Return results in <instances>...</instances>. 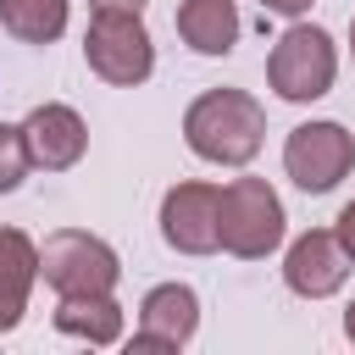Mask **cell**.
Returning a JSON list of instances; mask_svg holds the SVG:
<instances>
[{"instance_id":"cell-14","label":"cell","mask_w":355,"mask_h":355,"mask_svg":"<svg viewBox=\"0 0 355 355\" xmlns=\"http://www.w3.org/2000/svg\"><path fill=\"white\" fill-rule=\"evenodd\" d=\"M0 22L22 44H55L67 33V0H0Z\"/></svg>"},{"instance_id":"cell-3","label":"cell","mask_w":355,"mask_h":355,"mask_svg":"<svg viewBox=\"0 0 355 355\" xmlns=\"http://www.w3.org/2000/svg\"><path fill=\"white\" fill-rule=\"evenodd\" d=\"M333 78H338V50H333L327 28H316V22H294L266 55V83L277 89V100H294V105L322 100L333 89Z\"/></svg>"},{"instance_id":"cell-15","label":"cell","mask_w":355,"mask_h":355,"mask_svg":"<svg viewBox=\"0 0 355 355\" xmlns=\"http://www.w3.org/2000/svg\"><path fill=\"white\" fill-rule=\"evenodd\" d=\"M33 155H28V139H22V122H0V194H11L22 178H28Z\"/></svg>"},{"instance_id":"cell-11","label":"cell","mask_w":355,"mask_h":355,"mask_svg":"<svg viewBox=\"0 0 355 355\" xmlns=\"http://www.w3.org/2000/svg\"><path fill=\"white\" fill-rule=\"evenodd\" d=\"M33 277H39V244L17 227H0V333L22 322Z\"/></svg>"},{"instance_id":"cell-8","label":"cell","mask_w":355,"mask_h":355,"mask_svg":"<svg viewBox=\"0 0 355 355\" xmlns=\"http://www.w3.org/2000/svg\"><path fill=\"white\" fill-rule=\"evenodd\" d=\"M349 266H355V261H349L344 239H338L333 227H311V233H300V239L288 244V255H283V283H288L300 300H327V294L344 288Z\"/></svg>"},{"instance_id":"cell-16","label":"cell","mask_w":355,"mask_h":355,"mask_svg":"<svg viewBox=\"0 0 355 355\" xmlns=\"http://www.w3.org/2000/svg\"><path fill=\"white\" fill-rule=\"evenodd\" d=\"M316 0H261V11H272V17H305Z\"/></svg>"},{"instance_id":"cell-1","label":"cell","mask_w":355,"mask_h":355,"mask_svg":"<svg viewBox=\"0 0 355 355\" xmlns=\"http://www.w3.org/2000/svg\"><path fill=\"white\" fill-rule=\"evenodd\" d=\"M183 139L211 166H250L266 139V111L244 89H205L183 111Z\"/></svg>"},{"instance_id":"cell-4","label":"cell","mask_w":355,"mask_h":355,"mask_svg":"<svg viewBox=\"0 0 355 355\" xmlns=\"http://www.w3.org/2000/svg\"><path fill=\"white\" fill-rule=\"evenodd\" d=\"M39 277L55 294H111L122 277V261L105 239L83 233V227H55L39 244Z\"/></svg>"},{"instance_id":"cell-2","label":"cell","mask_w":355,"mask_h":355,"mask_svg":"<svg viewBox=\"0 0 355 355\" xmlns=\"http://www.w3.org/2000/svg\"><path fill=\"white\" fill-rule=\"evenodd\" d=\"M83 61L94 78H105L111 89H133L155 72V44H150V28L139 22V11L128 6H100L89 17V33H83Z\"/></svg>"},{"instance_id":"cell-9","label":"cell","mask_w":355,"mask_h":355,"mask_svg":"<svg viewBox=\"0 0 355 355\" xmlns=\"http://www.w3.org/2000/svg\"><path fill=\"white\" fill-rule=\"evenodd\" d=\"M200 327V294L189 283H155L144 300H139V333L128 338L133 355H150V349H183Z\"/></svg>"},{"instance_id":"cell-6","label":"cell","mask_w":355,"mask_h":355,"mask_svg":"<svg viewBox=\"0 0 355 355\" xmlns=\"http://www.w3.org/2000/svg\"><path fill=\"white\" fill-rule=\"evenodd\" d=\"M355 166V133L344 122H300L283 144V172L305 194H327L349 178Z\"/></svg>"},{"instance_id":"cell-20","label":"cell","mask_w":355,"mask_h":355,"mask_svg":"<svg viewBox=\"0 0 355 355\" xmlns=\"http://www.w3.org/2000/svg\"><path fill=\"white\" fill-rule=\"evenodd\" d=\"M349 55H355V22H349Z\"/></svg>"},{"instance_id":"cell-10","label":"cell","mask_w":355,"mask_h":355,"mask_svg":"<svg viewBox=\"0 0 355 355\" xmlns=\"http://www.w3.org/2000/svg\"><path fill=\"white\" fill-rule=\"evenodd\" d=\"M22 139H28L33 166H44V172H67V166H78L83 150H89V128H83V116H78L72 105H61V100L33 105V111L22 116Z\"/></svg>"},{"instance_id":"cell-7","label":"cell","mask_w":355,"mask_h":355,"mask_svg":"<svg viewBox=\"0 0 355 355\" xmlns=\"http://www.w3.org/2000/svg\"><path fill=\"white\" fill-rule=\"evenodd\" d=\"M161 239L183 255L222 250V189L216 183H172L161 194Z\"/></svg>"},{"instance_id":"cell-5","label":"cell","mask_w":355,"mask_h":355,"mask_svg":"<svg viewBox=\"0 0 355 355\" xmlns=\"http://www.w3.org/2000/svg\"><path fill=\"white\" fill-rule=\"evenodd\" d=\"M283 244V200L266 178H233L222 189V250L261 261Z\"/></svg>"},{"instance_id":"cell-18","label":"cell","mask_w":355,"mask_h":355,"mask_svg":"<svg viewBox=\"0 0 355 355\" xmlns=\"http://www.w3.org/2000/svg\"><path fill=\"white\" fill-rule=\"evenodd\" d=\"M344 333H349V344H355V300H349V311H344Z\"/></svg>"},{"instance_id":"cell-19","label":"cell","mask_w":355,"mask_h":355,"mask_svg":"<svg viewBox=\"0 0 355 355\" xmlns=\"http://www.w3.org/2000/svg\"><path fill=\"white\" fill-rule=\"evenodd\" d=\"M94 6H128V11H139L144 0H94Z\"/></svg>"},{"instance_id":"cell-17","label":"cell","mask_w":355,"mask_h":355,"mask_svg":"<svg viewBox=\"0 0 355 355\" xmlns=\"http://www.w3.org/2000/svg\"><path fill=\"white\" fill-rule=\"evenodd\" d=\"M333 233L344 239V250H349V261H355V200H349V205L338 211V227H333Z\"/></svg>"},{"instance_id":"cell-12","label":"cell","mask_w":355,"mask_h":355,"mask_svg":"<svg viewBox=\"0 0 355 355\" xmlns=\"http://www.w3.org/2000/svg\"><path fill=\"white\" fill-rule=\"evenodd\" d=\"M239 6L233 0H183L178 6V39L194 55H227L239 44Z\"/></svg>"},{"instance_id":"cell-13","label":"cell","mask_w":355,"mask_h":355,"mask_svg":"<svg viewBox=\"0 0 355 355\" xmlns=\"http://www.w3.org/2000/svg\"><path fill=\"white\" fill-rule=\"evenodd\" d=\"M55 333L89 338V344H116L122 338V305L111 294H61L55 305Z\"/></svg>"}]
</instances>
